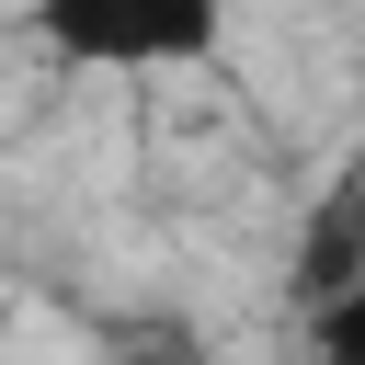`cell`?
<instances>
[{
  "label": "cell",
  "mask_w": 365,
  "mask_h": 365,
  "mask_svg": "<svg viewBox=\"0 0 365 365\" xmlns=\"http://www.w3.org/2000/svg\"><path fill=\"white\" fill-rule=\"evenodd\" d=\"M34 34L68 68H205L228 46V0H34Z\"/></svg>",
  "instance_id": "obj_1"
},
{
  "label": "cell",
  "mask_w": 365,
  "mask_h": 365,
  "mask_svg": "<svg viewBox=\"0 0 365 365\" xmlns=\"http://www.w3.org/2000/svg\"><path fill=\"white\" fill-rule=\"evenodd\" d=\"M308 342H319V365H365V285H342L331 308H308Z\"/></svg>",
  "instance_id": "obj_3"
},
{
  "label": "cell",
  "mask_w": 365,
  "mask_h": 365,
  "mask_svg": "<svg viewBox=\"0 0 365 365\" xmlns=\"http://www.w3.org/2000/svg\"><path fill=\"white\" fill-rule=\"evenodd\" d=\"M342 285H365V160L331 171V194L297 228V308H331Z\"/></svg>",
  "instance_id": "obj_2"
}]
</instances>
